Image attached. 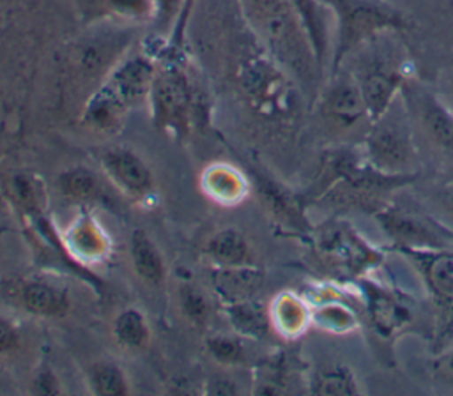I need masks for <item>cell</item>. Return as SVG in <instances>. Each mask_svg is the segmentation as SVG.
I'll list each match as a JSON object with an SVG mask.
<instances>
[{
    "instance_id": "15",
    "label": "cell",
    "mask_w": 453,
    "mask_h": 396,
    "mask_svg": "<svg viewBox=\"0 0 453 396\" xmlns=\"http://www.w3.org/2000/svg\"><path fill=\"white\" fill-rule=\"evenodd\" d=\"M103 166L115 184L134 196H142L150 189V171L131 150H108L103 157Z\"/></svg>"
},
{
    "instance_id": "29",
    "label": "cell",
    "mask_w": 453,
    "mask_h": 396,
    "mask_svg": "<svg viewBox=\"0 0 453 396\" xmlns=\"http://www.w3.org/2000/svg\"><path fill=\"white\" fill-rule=\"evenodd\" d=\"M110 7L129 18H145L156 5V0H108Z\"/></svg>"
},
{
    "instance_id": "3",
    "label": "cell",
    "mask_w": 453,
    "mask_h": 396,
    "mask_svg": "<svg viewBox=\"0 0 453 396\" xmlns=\"http://www.w3.org/2000/svg\"><path fill=\"white\" fill-rule=\"evenodd\" d=\"M361 302V316L368 327L377 352L384 359L393 357V348L403 336H421L432 339L434 320L423 318L419 301L393 283L368 274L352 283Z\"/></svg>"
},
{
    "instance_id": "23",
    "label": "cell",
    "mask_w": 453,
    "mask_h": 396,
    "mask_svg": "<svg viewBox=\"0 0 453 396\" xmlns=\"http://www.w3.org/2000/svg\"><path fill=\"white\" fill-rule=\"evenodd\" d=\"M423 205L426 212H430L446 228L449 239L453 240V180L434 187Z\"/></svg>"
},
{
    "instance_id": "19",
    "label": "cell",
    "mask_w": 453,
    "mask_h": 396,
    "mask_svg": "<svg viewBox=\"0 0 453 396\" xmlns=\"http://www.w3.org/2000/svg\"><path fill=\"white\" fill-rule=\"evenodd\" d=\"M131 260L136 274L142 276L145 281L159 283L163 279V258L154 242L143 232H134L131 237Z\"/></svg>"
},
{
    "instance_id": "13",
    "label": "cell",
    "mask_w": 453,
    "mask_h": 396,
    "mask_svg": "<svg viewBox=\"0 0 453 396\" xmlns=\"http://www.w3.org/2000/svg\"><path fill=\"white\" fill-rule=\"evenodd\" d=\"M149 97L159 126L179 133L188 129L193 110V90L180 69L166 67L165 71H156Z\"/></svg>"
},
{
    "instance_id": "24",
    "label": "cell",
    "mask_w": 453,
    "mask_h": 396,
    "mask_svg": "<svg viewBox=\"0 0 453 396\" xmlns=\"http://www.w3.org/2000/svg\"><path fill=\"white\" fill-rule=\"evenodd\" d=\"M90 384L94 392L103 396H119L127 392V385L122 371L110 362H99L92 366Z\"/></svg>"
},
{
    "instance_id": "28",
    "label": "cell",
    "mask_w": 453,
    "mask_h": 396,
    "mask_svg": "<svg viewBox=\"0 0 453 396\" xmlns=\"http://www.w3.org/2000/svg\"><path fill=\"white\" fill-rule=\"evenodd\" d=\"M218 184H221V187L214 189L218 196L235 200L242 193V180L232 171H223V170L212 171L209 177V186H218Z\"/></svg>"
},
{
    "instance_id": "4",
    "label": "cell",
    "mask_w": 453,
    "mask_h": 396,
    "mask_svg": "<svg viewBox=\"0 0 453 396\" xmlns=\"http://www.w3.org/2000/svg\"><path fill=\"white\" fill-rule=\"evenodd\" d=\"M306 239L322 279L352 285L373 274L386 260L388 249L366 240L342 216H331L322 225L313 226Z\"/></svg>"
},
{
    "instance_id": "21",
    "label": "cell",
    "mask_w": 453,
    "mask_h": 396,
    "mask_svg": "<svg viewBox=\"0 0 453 396\" xmlns=\"http://www.w3.org/2000/svg\"><path fill=\"white\" fill-rule=\"evenodd\" d=\"M209 255L226 265H241L250 258V249L246 240L235 230H225L211 239L207 246Z\"/></svg>"
},
{
    "instance_id": "1",
    "label": "cell",
    "mask_w": 453,
    "mask_h": 396,
    "mask_svg": "<svg viewBox=\"0 0 453 396\" xmlns=\"http://www.w3.org/2000/svg\"><path fill=\"white\" fill-rule=\"evenodd\" d=\"M418 179L419 175H391L377 170L365 157L361 143L329 145L320 157L308 203L324 205L333 216L350 210L373 216Z\"/></svg>"
},
{
    "instance_id": "22",
    "label": "cell",
    "mask_w": 453,
    "mask_h": 396,
    "mask_svg": "<svg viewBox=\"0 0 453 396\" xmlns=\"http://www.w3.org/2000/svg\"><path fill=\"white\" fill-rule=\"evenodd\" d=\"M113 334L122 346L138 348L147 341L149 329H147V324H145L142 313L138 309L129 308V309H124L115 318Z\"/></svg>"
},
{
    "instance_id": "32",
    "label": "cell",
    "mask_w": 453,
    "mask_h": 396,
    "mask_svg": "<svg viewBox=\"0 0 453 396\" xmlns=\"http://www.w3.org/2000/svg\"><path fill=\"white\" fill-rule=\"evenodd\" d=\"M437 92H439V95L442 97V101L446 103V106L449 108V111L453 113V71H449V72L442 78V81H441Z\"/></svg>"
},
{
    "instance_id": "7",
    "label": "cell",
    "mask_w": 453,
    "mask_h": 396,
    "mask_svg": "<svg viewBox=\"0 0 453 396\" xmlns=\"http://www.w3.org/2000/svg\"><path fill=\"white\" fill-rule=\"evenodd\" d=\"M313 104L319 126L331 140L329 145L361 143L372 126L368 106L347 67L327 74Z\"/></svg>"
},
{
    "instance_id": "14",
    "label": "cell",
    "mask_w": 453,
    "mask_h": 396,
    "mask_svg": "<svg viewBox=\"0 0 453 396\" xmlns=\"http://www.w3.org/2000/svg\"><path fill=\"white\" fill-rule=\"evenodd\" d=\"M127 46V34L117 30H101L90 34L76 42L71 53L73 69L85 78H94L96 74L108 71L119 55H122Z\"/></svg>"
},
{
    "instance_id": "31",
    "label": "cell",
    "mask_w": 453,
    "mask_h": 396,
    "mask_svg": "<svg viewBox=\"0 0 453 396\" xmlns=\"http://www.w3.org/2000/svg\"><path fill=\"white\" fill-rule=\"evenodd\" d=\"M16 341H18V336L11 327V324L0 318V352L11 350L16 345Z\"/></svg>"
},
{
    "instance_id": "6",
    "label": "cell",
    "mask_w": 453,
    "mask_h": 396,
    "mask_svg": "<svg viewBox=\"0 0 453 396\" xmlns=\"http://www.w3.org/2000/svg\"><path fill=\"white\" fill-rule=\"evenodd\" d=\"M333 18L329 72H334L356 50L386 32H407L409 16L388 0H320Z\"/></svg>"
},
{
    "instance_id": "5",
    "label": "cell",
    "mask_w": 453,
    "mask_h": 396,
    "mask_svg": "<svg viewBox=\"0 0 453 396\" xmlns=\"http://www.w3.org/2000/svg\"><path fill=\"white\" fill-rule=\"evenodd\" d=\"M407 65L409 58L400 42V34L386 32L356 50L340 67H347L354 76L372 120H375L400 97L405 81L411 78Z\"/></svg>"
},
{
    "instance_id": "9",
    "label": "cell",
    "mask_w": 453,
    "mask_h": 396,
    "mask_svg": "<svg viewBox=\"0 0 453 396\" xmlns=\"http://www.w3.org/2000/svg\"><path fill=\"white\" fill-rule=\"evenodd\" d=\"M400 255L418 274L434 318L432 354L453 345V244L444 248H403Z\"/></svg>"
},
{
    "instance_id": "18",
    "label": "cell",
    "mask_w": 453,
    "mask_h": 396,
    "mask_svg": "<svg viewBox=\"0 0 453 396\" xmlns=\"http://www.w3.org/2000/svg\"><path fill=\"white\" fill-rule=\"evenodd\" d=\"M310 385L308 391L313 394H345V396H356L361 394L363 389L359 385V380L356 373L342 362L327 364L326 368L315 369L310 375Z\"/></svg>"
},
{
    "instance_id": "11",
    "label": "cell",
    "mask_w": 453,
    "mask_h": 396,
    "mask_svg": "<svg viewBox=\"0 0 453 396\" xmlns=\"http://www.w3.org/2000/svg\"><path fill=\"white\" fill-rule=\"evenodd\" d=\"M419 152L425 148L441 164L453 168V113L437 90L409 78L402 88Z\"/></svg>"
},
{
    "instance_id": "25",
    "label": "cell",
    "mask_w": 453,
    "mask_h": 396,
    "mask_svg": "<svg viewBox=\"0 0 453 396\" xmlns=\"http://www.w3.org/2000/svg\"><path fill=\"white\" fill-rule=\"evenodd\" d=\"M60 187L65 194L73 198L88 200L97 194L99 180L87 168H73L60 177Z\"/></svg>"
},
{
    "instance_id": "27",
    "label": "cell",
    "mask_w": 453,
    "mask_h": 396,
    "mask_svg": "<svg viewBox=\"0 0 453 396\" xmlns=\"http://www.w3.org/2000/svg\"><path fill=\"white\" fill-rule=\"evenodd\" d=\"M76 246V249L80 253H83L85 256H96L103 251V239L97 233V230L94 228V225H80L71 239Z\"/></svg>"
},
{
    "instance_id": "30",
    "label": "cell",
    "mask_w": 453,
    "mask_h": 396,
    "mask_svg": "<svg viewBox=\"0 0 453 396\" xmlns=\"http://www.w3.org/2000/svg\"><path fill=\"white\" fill-rule=\"evenodd\" d=\"M211 350L212 354L221 359V361H228L234 362L241 357V348L237 343L230 341V339H219V341H212L211 343Z\"/></svg>"
},
{
    "instance_id": "16",
    "label": "cell",
    "mask_w": 453,
    "mask_h": 396,
    "mask_svg": "<svg viewBox=\"0 0 453 396\" xmlns=\"http://www.w3.org/2000/svg\"><path fill=\"white\" fill-rule=\"evenodd\" d=\"M269 318L281 336L296 339L311 325V304L304 295L281 292L271 306Z\"/></svg>"
},
{
    "instance_id": "2",
    "label": "cell",
    "mask_w": 453,
    "mask_h": 396,
    "mask_svg": "<svg viewBox=\"0 0 453 396\" xmlns=\"http://www.w3.org/2000/svg\"><path fill=\"white\" fill-rule=\"evenodd\" d=\"M262 48L292 76L303 95L315 99L324 69L303 19L288 0H241Z\"/></svg>"
},
{
    "instance_id": "20",
    "label": "cell",
    "mask_w": 453,
    "mask_h": 396,
    "mask_svg": "<svg viewBox=\"0 0 453 396\" xmlns=\"http://www.w3.org/2000/svg\"><path fill=\"white\" fill-rule=\"evenodd\" d=\"M21 301L30 313L41 315V316L60 315L67 306L65 295L55 286L46 283H28L23 288Z\"/></svg>"
},
{
    "instance_id": "8",
    "label": "cell",
    "mask_w": 453,
    "mask_h": 396,
    "mask_svg": "<svg viewBox=\"0 0 453 396\" xmlns=\"http://www.w3.org/2000/svg\"><path fill=\"white\" fill-rule=\"evenodd\" d=\"M361 148L370 164L391 175H421V152L402 95L372 120Z\"/></svg>"
},
{
    "instance_id": "12",
    "label": "cell",
    "mask_w": 453,
    "mask_h": 396,
    "mask_svg": "<svg viewBox=\"0 0 453 396\" xmlns=\"http://www.w3.org/2000/svg\"><path fill=\"white\" fill-rule=\"evenodd\" d=\"M389 240L388 251L403 248H444L451 246L446 228L426 209L416 212L400 205L395 198L379 209L373 216Z\"/></svg>"
},
{
    "instance_id": "17",
    "label": "cell",
    "mask_w": 453,
    "mask_h": 396,
    "mask_svg": "<svg viewBox=\"0 0 453 396\" xmlns=\"http://www.w3.org/2000/svg\"><path fill=\"white\" fill-rule=\"evenodd\" d=\"M288 2L303 19L306 32L311 39L313 50L317 53V58L322 69L326 71V67L329 65L331 41H333V32L329 28L333 18L329 9L320 0H288Z\"/></svg>"
},
{
    "instance_id": "10",
    "label": "cell",
    "mask_w": 453,
    "mask_h": 396,
    "mask_svg": "<svg viewBox=\"0 0 453 396\" xmlns=\"http://www.w3.org/2000/svg\"><path fill=\"white\" fill-rule=\"evenodd\" d=\"M154 76L152 62L142 55L117 64L88 97L83 110L85 122L92 127H110L129 106L149 95Z\"/></svg>"
},
{
    "instance_id": "26",
    "label": "cell",
    "mask_w": 453,
    "mask_h": 396,
    "mask_svg": "<svg viewBox=\"0 0 453 396\" xmlns=\"http://www.w3.org/2000/svg\"><path fill=\"white\" fill-rule=\"evenodd\" d=\"M430 373L441 385L453 387V345L434 354L430 361Z\"/></svg>"
}]
</instances>
